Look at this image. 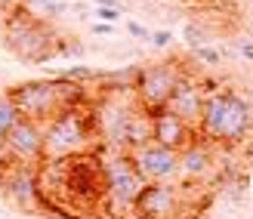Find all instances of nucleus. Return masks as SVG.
I'll return each mask as SVG.
<instances>
[{
    "label": "nucleus",
    "mask_w": 253,
    "mask_h": 219,
    "mask_svg": "<svg viewBox=\"0 0 253 219\" xmlns=\"http://www.w3.org/2000/svg\"><path fill=\"white\" fill-rule=\"evenodd\" d=\"M151 46H158V49H167L173 44V31L170 28H158V31H151Z\"/></svg>",
    "instance_id": "obj_22"
},
{
    "label": "nucleus",
    "mask_w": 253,
    "mask_h": 219,
    "mask_svg": "<svg viewBox=\"0 0 253 219\" xmlns=\"http://www.w3.org/2000/svg\"><path fill=\"white\" fill-rule=\"evenodd\" d=\"M102 167H105V198L115 204L118 210H133L139 191L145 188V179L139 176L130 151L115 148V154L105 158Z\"/></svg>",
    "instance_id": "obj_7"
},
{
    "label": "nucleus",
    "mask_w": 253,
    "mask_h": 219,
    "mask_svg": "<svg viewBox=\"0 0 253 219\" xmlns=\"http://www.w3.org/2000/svg\"><path fill=\"white\" fill-rule=\"evenodd\" d=\"M126 151H130L139 176L145 179V185L148 182H176L179 179V151L176 148H167L151 139V142H142Z\"/></svg>",
    "instance_id": "obj_9"
},
{
    "label": "nucleus",
    "mask_w": 253,
    "mask_h": 219,
    "mask_svg": "<svg viewBox=\"0 0 253 219\" xmlns=\"http://www.w3.org/2000/svg\"><path fill=\"white\" fill-rule=\"evenodd\" d=\"M28 3L34 9H41V16H49V19H56V16H62V12L68 9L65 0H28Z\"/></svg>",
    "instance_id": "obj_19"
},
{
    "label": "nucleus",
    "mask_w": 253,
    "mask_h": 219,
    "mask_svg": "<svg viewBox=\"0 0 253 219\" xmlns=\"http://www.w3.org/2000/svg\"><path fill=\"white\" fill-rule=\"evenodd\" d=\"M139 111V105L136 108H130L124 102V96H108L102 105H99V111H96V130L105 136V142L111 145V148H124L126 145V130H130V121H133V114Z\"/></svg>",
    "instance_id": "obj_11"
},
{
    "label": "nucleus",
    "mask_w": 253,
    "mask_h": 219,
    "mask_svg": "<svg viewBox=\"0 0 253 219\" xmlns=\"http://www.w3.org/2000/svg\"><path fill=\"white\" fill-rule=\"evenodd\" d=\"M164 108H170L173 114H179L185 124H192L195 130H198L201 111H204V89H201V84L195 81V77L182 74V81L176 84L173 96L167 99V105H164Z\"/></svg>",
    "instance_id": "obj_14"
},
{
    "label": "nucleus",
    "mask_w": 253,
    "mask_h": 219,
    "mask_svg": "<svg viewBox=\"0 0 253 219\" xmlns=\"http://www.w3.org/2000/svg\"><path fill=\"white\" fill-rule=\"evenodd\" d=\"M198 133L213 145H241L253 133V105L235 89H213L210 96H204Z\"/></svg>",
    "instance_id": "obj_1"
},
{
    "label": "nucleus",
    "mask_w": 253,
    "mask_h": 219,
    "mask_svg": "<svg viewBox=\"0 0 253 219\" xmlns=\"http://www.w3.org/2000/svg\"><path fill=\"white\" fill-rule=\"evenodd\" d=\"M195 59L198 62H207V65H219V62H222V53H216V49H213V46H195Z\"/></svg>",
    "instance_id": "obj_20"
},
{
    "label": "nucleus",
    "mask_w": 253,
    "mask_h": 219,
    "mask_svg": "<svg viewBox=\"0 0 253 219\" xmlns=\"http://www.w3.org/2000/svg\"><path fill=\"white\" fill-rule=\"evenodd\" d=\"M3 148L12 164H43V124L19 118L3 139Z\"/></svg>",
    "instance_id": "obj_10"
},
{
    "label": "nucleus",
    "mask_w": 253,
    "mask_h": 219,
    "mask_svg": "<svg viewBox=\"0 0 253 219\" xmlns=\"http://www.w3.org/2000/svg\"><path fill=\"white\" fill-rule=\"evenodd\" d=\"M0 219H3V216H0Z\"/></svg>",
    "instance_id": "obj_29"
},
{
    "label": "nucleus",
    "mask_w": 253,
    "mask_h": 219,
    "mask_svg": "<svg viewBox=\"0 0 253 219\" xmlns=\"http://www.w3.org/2000/svg\"><path fill=\"white\" fill-rule=\"evenodd\" d=\"M62 195H68L78 207H93L105 198V167L102 158L93 151H81L65 158V179Z\"/></svg>",
    "instance_id": "obj_5"
},
{
    "label": "nucleus",
    "mask_w": 253,
    "mask_h": 219,
    "mask_svg": "<svg viewBox=\"0 0 253 219\" xmlns=\"http://www.w3.org/2000/svg\"><path fill=\"white\" fill-rule=\"evenodd\" d=\"M3 44L22 62H49L59 56V37L53 34V28L34 16H22V12L6 16Z\"/></svg>",
    "instance_id": "obj_4"
},
{
    "label": "nucleus",
    "mask_w": 253,
    "mask_h": 219,
    "mask_svg": "<svg viewBox=\"0 0 253 219\" xmlns=\"http://www.w3.org/2000/svg\"><path fill=\"white\" fill-rule=\"evenodd\" d=\"M158 3H167V0H158Z\"/></svg>",
    "instance_id": "obj_28"
},
{
    "label": "nucleus",
    "mask_w": 253,
    "mask_h": 219,
    "mask_svg": "<svg viewBox=\"0 0 253 219\" xmlns=\"http://www.w3.org/2000/svg\"><path fill=\"white\" fill-rule=\"evenodd\" d=\"M93 16H96V22H108V25H118L124 12H121L118 6H96V12H93Z\"/></svg>",
    "instance_id": "obj_21"
},
{
    "label": "nucleus",
    "mask_w": 253,
    "mask_h": 219,
    "mask_svg": "<svg viewBox=\"0 0 253 219\" xmlns=\"http://www.w3.org/2000/svg\"><path fill=\"white\" fill-rule=\"evenodd\" d=\"M9 164H12V161H9V154H6V148L0 145V176H3V170H6Z\"/></svg>",
    "instance_id": "obj_26"
},
{
    "label": "nucleus",
    "mask_w": 253,
    "mask_h": 219,
    "mask_svg": "<svg viewBox=\"0 0 253 219\" xmlns=\"http://www.w3.org/2000/svg\"><path fill=\"white\" fill-rule=\"evenodd\" d=\"M151 114V139L167 148H185L195 136V127L185 124L179 114H173L170 108H158V111H148Z\"/></svg>",
    "instance_id": "obj_13"
},
{
    "label": "nucleus",
    "mask_w": 253,
    "mask_h": 219,
    "mask_svg": "<svg viewBox=\"0 0 253 219\" xmlns=\"http://www.w3.org/2000/svg\"><path fill=\"white\" fill-rule=\"evenodd\" d=\"M238 53L253 62V41H250V37H247V41H238Z\"/></svg>",
    "instance_id": "obj_25"
},
{
    "label": "nucleus",
    "mask_w": 253,
    "mask_h": 219,
    "mask_svg": "<svg viewBox=\"0 0 253 219\" xmlns=\"http://www.w3.org/2000/svg\"><path fill=\"white\" fill-rule=\"evenodd\" d=\"M182 37H185V44L188 46H204L207 41H210V31L204 28L201 22H185V28H182Z\"/></svg>",
    "instance_id": "obj_17"
},
{
    "label": "nucleus",
    "mask_w": 253,
    "mask_h": 219,
    "mask_svg": "<svg viewBox=\"0 0 253 219\" xmlns=\"http://www.w3.org/2000/svg\"><path fill=\"white\" fill-rule=\"evenodd\" d=\"M126 31H130V37H136V41H151V31L145 28V25H139L136 19H126Z\"/></svg>",
    "instance_id": "obj_23"
},
{
    "label": "nucleus",
    "mask_w": 253,
    "mask_h": 219,
    "mask_svg": "<svg viewBox=\"0 0 253 219\" xmlns=\"http://www.w3.org/2000/svg\"><path fill=\"white\" fill-rule=\"evenodd\" d=\"M136 219H179L185 213V185L176 182H148L133 204Z\"/></svg>",
    "instance_id": "obj_8"
},
{
    "label": "nucleus",
    "mask_w": 253,
    "mask_h": 219,
    "mask_svg": "<svg viewBox=\"0 0 253 219\" xmlns=\"http://www.w3.org/2000/svg\"><path fill=\"white\" fill-rule=\"evenodd\" d=\"M93 121L81 105H68L43 124V158H71L90 148Z\"/></svg>",
    "instance_id": "obj_3"
},
{
    "label": "nucleus",
    "mask_w": 253,
    "mask_h": 219,
    "mask_svg": "<svg viewBox=\"0 0 253 219\" xmlns=\"http://www.w3.org/2000/svg\"><path fill=\"white\" fill-rule=\"evenodd\" d=\"M19 118H22V114H19V108H16V102L9 99V93L0 96V145H3V139L9 136V130L16 127Z\"/></svg>",
    "instance_id": "obj_16"
},
{
    "label": "nucleus",
    "mask_w": 253,
    "mask_h": 219,
    "mask_svg": "<svg viewBox=\"0 0 253 219\" xmlns=\"http://www.w3.org/2000/svg\"><path fill=\"white\" fill-rule=\"evenodd\" d=\"M0 179H3V195L19 210H37V204H41L37 164H9Z\"/></svg>",
    "instance_id": "obj_12"
},
{
    "label": "nucleus",
    "mask_w": 253,
    "mask_h": 219,
    "mask_svg": "<svg viewBox=\"0 0 253 219\" xmlns=\"http://www.w3.org/2000/svg\"><path fill=\"white\" fill-rule=\"evenodd\" d=\"M96 6H118L121 9V0H93Z\"/></svg>",
    "instance_id": "obj_27"
},
{
    "label": "nucleus",
    "mask_w": 253,
    "mask_h": 219,
    "mask_svg": "<svg viewBox=\"0 0 253 219\" xmlns=\"http://www.w3.org/2000/svg\"><path fill=\"white\" fill-rule=\"evenodd\" d=\"M93 34H96V37H108V34H115V25H108V22H93Z\"/></svg>",
    "instance_id": "obj_24"
},
{
    "label": "nucleus",
    "mask_w": 253,
    "mask_h": 219,
    "mask_svg": "<svg viewBox=\"0 0 253 219\" xmlns=\"http://www.w3.org/2000/svg\"><path fill=\"white\" fill-rule=\"evenodd\" d=\"M182 65L179 62H151L136 71L133 81V93H136V105L142 111H158L167 105V99L173 96L176 84L182 81Z\"/></svg>",
    "instance_id": "obj_6"
},
{
    "label": "nucleus",
    "mask_w": 253,
    "mask_h": 219,
    "mask_svg": "<svg viewBox=\"0 0 253 219\" xmlns=\"http://www.w3.org/2000/svg\"><path fill=\"white\" fill-rule=\"evenodd\" d=\"M59 77H65V81H74V84H81V81H99V74L96 68H86V65H71V68H65Z\"/></svg>",
    "instance_id": "obj_18"
},
{
    "label": "nucleus",
    "mask_w": 253,
    "mask_h": 219,
    "mask_svg": "<svg viewBox=\"0 0 253 219\" xmlns=\"http://www.w3.org/2000/svg\"><path fill=\"white\" fill-rule=\"evenodd\" d=\"M81 84L65 81V77H53V81H28V84H16L9 89V99L16 102V108L22 118H31L37 124H46L53 114L62 108L78 105L81 102Z\"/></svg>",
    "instance_id": "obj_2"
},
{
    "label": "nucleus",
    "mask_w": 253,
    "mask_h": 219,
    "mask_svg": "<svg viewBox=\"0 0 253 219\" xmlns=\"http://www.w3.org/2000/svg\"><path fill=\"white\" fill-rule=\"evenodd\" d=\"M213 167V154H210V142H188L185 148H179V179L185 182H198L204 179Z\"/></svg>",
    "instance_id": "obj_15"
}]
</instances>
